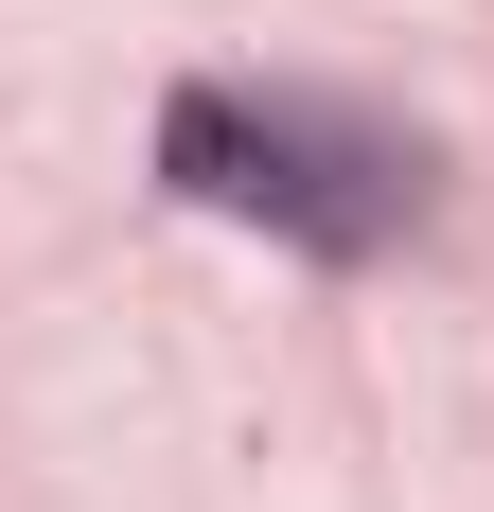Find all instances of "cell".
Returning <instances> with one entry per match:
<instances>
[{
  "label": "cell",
  "mask_w": 494,
  "mask_h": 512,
  "mask_svg": "<svg viewBox=\"0 0 494 512\" xmlns=\"http://www.w3.org/2000/svg\"><path fill=\"white\" fill-rule=\"evenodd\" d=\"M159 177L230 230H283L318 265H371L389 230H424V142L353 124V106H300V89H177L159 106Z\"/></svg>",
  "instance_id": "cell-1"
}]
</instances>
